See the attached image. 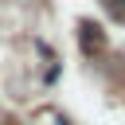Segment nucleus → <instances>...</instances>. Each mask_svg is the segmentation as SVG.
<instances>
[{"instance_id":"obj_1","label":"nucleus","mask_w":125,"mask_h":125,"mask_svg":"<svg viewBox=\"0 0 125 125\" xmlns=\"http://www.w3.org/2000/svg\"><path fill=\"white\" fill-rule=\"evenodd\" d=\"M78 39H82V55H94V51H102V47H105L102 27H98V23H90V20H82V23H78Z\"/></svg>"},{"instance_id":"obj_2","label":"nucleus","mask_w":125,"mask_h":125,"mask_svg":"<svg viewBox=\"0 0 125 125\" xmlns=\"http://www.w3.org/2000/svg\"><path fill=\"white\" fill-rule=\"evenodd\" d=\"M102 4H105V12L113 20H125V0H102Z\"/></svg>"},{"instance_id":"obj_3","label":"nucleus","mask_w":125,"mask_h":125,"mask_svg":"<svg viewBox=\"0 0 125 125\" xmlns=\"http://www.w3.org/2000/svg\"><path fill=\"white\" fill-rule=\"evenodd\" d=\"M0 125H20V121L16 117H0Z\"/></svg>"}]
</instances>
